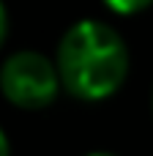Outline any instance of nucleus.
Here are the masks:
<instances>
[{
	"instance_id": "obj_1",
	"label": "nucleus",
	"mask_w": 153,
	"mask_h": 156,
	"mask_svg": "<svg viewBox=\"0 0 153 156\" xmlns=\"http://www.w3.org/2000/svg\"><path fill=\"white\" fill-rule=\"evenodd\" d=\"M60 85L82 101L112 96L129 74V49L115 27L101 19H82L66 30L55 58Z\"/></svg>"
},
{
	"instance_id": "obj_2",
	"label": "nucleus",
	"mask_w": 153,
	"mask_h": 156,
	"mask_svg": "<svg viewBox=\"0 0 153 156\" xmlns=\"http://www.w3.org/2000/svg\"><path fill=\"white\" fill-rule=\"evenodd\" d=\"M57 66L33 49L14 52L0 66V90L19 110H44L55 101L60 90Z\"/></svg>"
},
{
	"instance_id": "obj_3",
	"label": "nucleus",
	"mask_w": 153,
	"mask_h": 156,
	"mask_svg": "<svg viewBox=\"0 0 153 156\" xmlns=\"http://www.w3.org/2000/svg\"><path fill=\"white\" fill-rule=\"evenodd\" d=\"M148 5H151L148 0H131V3L110 0V3H107V8H110V11H115V14H134V11H142V8H148Z\"/></svg>"
},
{
	"instance_id": "obj_4",
	"label": "nucleus",
	"mask_w": 153,
	"mask_h": 156,
	"mask_svg": "<svg viewBox=\"0 0 153 156\" xmlns=\"http://www.w3.org/2000/svg\"><path fill=\"white\" fill-rule=\"evenodd\" d=\"M5 33H8V14H5V8L0 5V44L5 41Z\"/></svg>"
},
{
	"instance_id": "obj_5",
	"label": "nucleus",
	"mask_w": 153,
	"mask_h": 156,
	"mask_svg": "<svg viewBox=\"0 0 153 156\" xmlns=\"http://www.w3.org/2000/svg\"><path fill=\"white\" fill-rule=\"evenodd\" d=\"M0 156H11V148H8V140H5L3 129H0Z\"/></svg>"
},
{
	"instance_id": "obj_6",
	"label": "nucleus",
	"mask_w": 153,
	"mask_h": 156,
	"mask_svg": "<svg viewBox=\"0 0 153 156\" xmlns=\"http://www.w3.org/2000/svg\"><path fill=\"white\" fill-rule=\"evenodd\" d=\"M88 156H115V154H107V151H96V154H88Z\"/></svg>"
}]
</instances>
